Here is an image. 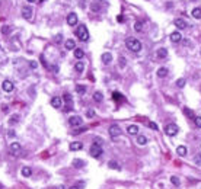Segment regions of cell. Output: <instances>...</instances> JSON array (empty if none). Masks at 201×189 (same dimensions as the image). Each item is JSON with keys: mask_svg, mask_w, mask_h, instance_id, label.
<instances>
[{"mask_svg": "<svg viewBox=\"0 0 201 189\" xmlns=\"http://www.w3.org/2000/svg\"><path fill=\"white\" fill-rule=\"evenodd\" d=\"M125 45H127V48L131 49L133 53L141 51V42L139 40H136V38H131V36L127 38V40H125Z\"/></svg>", "mask_w": 201, "mask_h": 189, "instance_id": "6da1fadb", "label": "cell"}, {"mask_svg": "<svg viewBox=\"0 0 201 189\" xmlns=\"http://www.w3.org/2000/svg\"><path fill=\"white\" fill-rule=\"evenodd\" d=\"M89 153H91V156L95 157V159L100 157V154L104 153V150H102V146H100V141H99V140H96V143H93V144L91 146Z\"/></svg>", "mask_w": 201, "mask_h": 189, "instance_id": "7a4b0ae2", "label": "cell"}, {"mask_svg": "<svg viewBox=\"0 0 201 189\" xmlns=\"http://www.w3.org/2000/svg\"><path fill=\"white\" fill-rule=\"evenodd\" d=\"M76 35L80 41L86 42L87 40H89V31H87V28L85 26V25H80V26L76 29Z\"/></svg>", "mask_w": 201, "mask_h": 189, "instance_id": "3957f363", "label": "cell"}, {"mask_svg": "<svg viewBox=\"0 0 201 189\" xmlns=\"http://www.w3.org/2000/svg\"><path fill=\"white\" fill-rule=\"evenodd\" d=\"M179 131V128L177 127V124H168L166 127H165V134L169 135V137H173V135H177Z\"/></svg>", "mask_w": 201, "mask_h": 189, "instance_id": "277c9868", "label": "cell"}, {"mask_svg": "<svg viewBox=\"0 0 201 189\" xmlns=\"http://www.w3.org/2000/svg\"><path fill=\"white\" fill-rule=\"evenodd\" d=\"M109 135H111L112 138H117V137L121 135V128L118 127L117 124H112L111 127H109Z\"/></svg>", "mask_w": 201, "mask_h": 189, "instance_id": "5b68a950", "label": "cell"}, {"mask_svg": "<svg viewBox=\"0 0 201 189\" xmlns=\"http://www.w3.org/2000/svg\"><path fill=\"white\" fill-rule=\"evenodd\" d=\"M82 122H83V119H82L80 117H77V115H73V117H70V119H69V124L71 125V127H80Z\"/></svg>", "mask_w": 201, "mask_h": 189, "instance_id": "8992f818", "label": "cell"}, {"mask_svg": "<svg viewBox=\"0 0 201 189\" xmlns=\"http://www.w3.org/2000/svg\"><path fill=\"white\" fill-rule=\"evenodd\" d=\"M2 89H3L5 92L10 93V92H13L15 84H13V82H10V80H5V82H3V84H2Z\"/></svg>", "mask_w": 201, "mask_h": 189, "instance_id": "52a82bcc", "label": "cell"}, {"mask_svg": "<svg viewBox=\"0 0 201 189\" xmlns=\"http://www.w3.org/2000/svg\"><path fill=\"white\" fill-rule=\"evenodd\" d=\"M20 150H22V147H20L19 143H12V144H10V154L19 156V154H20Z\"/></svg>", "mask_w": 201, "mask_h": 189, "instance_id": "ba28073f", "label": "cell"}, {"mask_svg": "<svg viewBox=\"0 0 201 189\" xmlns=\"http://www.w3.org/2000/svg\"><path fill=\"white\" fill-rule=\"evenodd\" d=\"M50 103H51V106L53 108H61L63 106V99L60 97V96H54V97H51V100H50Z\"/></svg>", "mask_w": 201, "mask_h": 189, "instance_id": "9c48e42d", "label": "cell"}, {"mask_svg": "<svg viewBox=\"0 0 201 189\" xmlns=\"http://www.w3.org/2000/svg\"><path fill=\"white\" fill-rule=\"evenodd\" d=\"M67 23H69V26H74V25H77V15L74 13V12H71V13L67 15Z\"/></svg>", "mask_w": 201, "mask_h": 189, "instance_id": "30bf717a", "label": "cell"}, {"mask_svg": "<svg viewBox=\"0 0 201 189\" xmlns=\"http://www.w3.org/2000/svg\"><path fill=\"white\" fill-rule=\"evenodd\" d=\"M171 41H172L173 44L181 42V41H182V35H181V32H178V31L172 32V34H171Z\"/></svg>", "mask_w": 201, "mask_h": 189, "instance_id": "8fae6325", "label": "cell"}, {"mask_svg": "<svg viewBox=\"0 0 201 189\" xmlns=\"http://www.w3.org/2000/svg\"><path fill=\"white\" fill-rule=\"evenodd\" d=\"M22 16L25 18V19H31L32 18V9L29 7V6H23L22 7Z\"/></svg>", "mask_w": 201, "mask_h": 189, "instance_id": "7c38bea8", "label": "cell"}, {"mask_svg": "<svg viewBox=\"0 0 201 189\" xmlns=\"http://www.w3.org/2000/svg\"><path fill=\"white\" fill-rule=\"evenodd\" d=\"M175 26H177L178 29H185L188 25H186V22L184 20V19H181V18H178V19H175Z\"/></svg>", "mask_w": 201, "mask_h": 189, "instance_id": "4fadbf2b", "label": "cell"}, {"mask_svg": "<svg viewBox=\"0 0 201 189\" xmlns=\"http://www.w3.org/2000/svg\"><path fill=\"white\" fill-rule=\"evenodd\" d=\"M83 148V144L80 143V141H73L71 144H70V150L71 151H79V150H82Z\"/></svg>", "mask_w": 201, "mask_h": 189, "instance_id": "5bb4252c", "label": "cell"}, {"mask_svg": "<svg viewBox=\"0 0 201 189\" xmlns=\"http://www.w3.org/2000/svg\"><path fill=\"white\" fill-rule=\"evenodd\" d=\"M127 132L130 135H137V134H139V127H137V125H128V127H127Z\"/></svg>", "mask_w": 201, "mask_h": 189, "instance_id": "9a60e30c", "label": "cell"}, {"mask_svg": "<svg viewBox=\"0 0 201 189\" xmlns=\"http://www.w3.org/2000/svg\"><path fill=\"white\" fill-rule=\"evenodd\" d=\"M186 153H188V150H186L185 146H178V147H177V154H178V156L184 157V156H186Z\"/></svg>", "mask_w": 201, "mask_h": 189, "instance_id": "2e32d148", "label": "cell"}, {"mask_svg": "<svg viewBox=\"0 0 201 189\" xmlns=\"http://www.w3.org/2000/svg\"><path fill=\"white\" fill-rule=\"evenodd\" d=\"M156 55L159 58H166L168 57V49L166 48H159L157 51H156Z\"/></svg>", "mask_w": 201, "mask_h": 189, "instance_id": "e0dca14e", "label": "cell"}, {"mask_svg": "<svg viewBox=\"0 0 201 189\" xmlns=\"http://www.w3.org/2000/svg\"><path fill=\"white\" fill-rule=\"evenodd\" d=\"M20 173H22L23 178H29V176L32 175V169H31V167H28V166H25V167H22Z\"/></svg>", "mask_w": 201, "mask_h": 189, "instance_id": "ac0fdd59", "label": "cell"}, {"mask_svg": "<svg viewBox=\"0 0 201 189\" xmlns=\"http://www.w3.org/2000/svg\"><path fill=\"white\" fill-rule=\"evenodd\" d=\"M102 61H104V64H109V63L112 61V54L111 53H104L102 54Z\"/></svg>", "mask_w": 201, "mask_h": 189, "instance_id": "d6986e66", "label": "cell"}, {"mask_svg": "<svg viewBox=\"0 0 201 189\" xmlns=\"http://www.w3.org/2000/svg\"><path fill=\"white\" fill-rule=\"evenodd\" d=\"M64 47H66V49H76V42H74L73 40H67Z\"/></svg>", "mask_w": 201, "mask_h": 189, "instance_id": "ffe728a7", "label": "cell"}, {"mask_svg": "<svg viewBox=\"0 0 201 189\" xmlns=\"http://www.w3.org/2000/svg\"><path fill=\"white\" fill-rule=\"evenodd\" d=\"M166 76H168V68L166 67H160L159 70H157V77H166Z\"/></svg>", "mask_w": 201, "mask_h": 189, "instance_id": "44dd1931", "label": "cell"}, {"mask_svg": "<svg viewBox=\"0 0 201 189\" xmlns=\"http://www.w3.org/2000/svg\"><path fill=\"white\" fill-rule=\"evenodd\" d=\"M74 70H76L77 73H82L85 70V64H83V61H77L76 64H74Z\"/></svg>", "mask_w": 201, "mask_h": 189, "instance_id": "7402d4cb", "label": "cell"}, {"mask_svg": "<svg viewBox=\"0 0 201 189\" xmlns=\"http://www.w3.org/2000/svg\"><path fill=\"white\" fill-rule=\"evenodd\" d=\"M74 57H76L77 60H82L83 58V55H85V53H83V49H80V48H76V49H74Z\"/></svg>", "mask_w": 201, "mask_h": 189, "instance_id": "603a6c76", "label": "cell"}, {"mask_svg": "<svg viewBox=\"0 0 201 189\" xmlns=\"http://www.w3.org/2000/svg\"><path fill=\"white\" fill-rule=\"evenodd\" d=\"M137 144H139V146H146L147 144V138L144 135H139V137H137Z\"/></svg>", "mask_w": 201, "mask_h": 189, "instance_id": "cb8c5ba5", "label": "cell"}, {"mask_svg": "<svg viewBox=\"0 0 201 189\" xmlns=\"http://www.w3.org/2000/svg\"><path fill=\"white\" fill-rule=\"evenodd\" d=\"M191 15H192V18L200 19V18H201V7H195V9L191 12Z\"/></svg>", "mask_w": 201, "mask_h": 189, "instance_id": "d4e9b609", "label": "cell"}, {"mask_svg": "<svg viewBox=\"0 0 201 189\" xmlns=\"http://www.w3.org/2000/svg\"><path fill=\"white\" fill-rule=\"evenodd\" d=\"M73 166L76 167V169H80V167H83V166H85V161H83V160L76 159V160H73Z\"/></svg>", "mask_w": 201, "mask_h": 189, "instance_id": "484cf974", "label": "cell"}, {"mask_svg": "<svg viewBox=\"0 0 201 189\" xmlns=\"http://www.w3.org/2000/svg\"><path fill=\"white\" fill-rule=\"evenodd\" d=\"M102 99H104V96H102L100 92H95L93 93V100H95V102H102Z\"/></svg>", "mask_w": 201, "mask_h": 189, "instance_id": "4316f807", "label": "cell"}, {"mask_svg": "<svg viewBox=\"0 0 201 189\" xmlns=\"http://www.w3.org/2000/svg\"><path fill=\"white\" fill-rule=\"evenodd\" d=\"M18 122H19V115H16V113H15V115L10 117V119H9V124H10V125H15V124H18Z\"/></svg>", "mask_w": 201, "mask_h": 189, "instance_id": "83f0119b", "label": "cell"}, {"mask_svg": "<svg viewBox=\"0 0 201 189\" xmlns=\"http://www.w3.org/2000/svg\"><path fill=\"white\" fill-rule=\"evenodd\" d=\"M76 92H77L79 95H83V93L86 92V86H83V84H77V86H76Z\"/></svg>", "mask_w": 201, "mask_h": 189, "instance_id": "f1b7e54d", "label": "cell"}, {"mask_svg": "<svg viewBox=\"0 0 201 189\" xmlns=\"http://www.w3.org/2000/svg\"><path fill=\"white\" fill-rule=\"evenodd\" d=\"M171 183L175 185V186H179L181 185V180H179V178H177V176H172V178H171Z\"/></svg>", "mask_w": 201, "mask_h": 189, "instance_id": "f546056e", "label": "cell"}, {"mask_svg": "<svg viewBox=\"0 0 201 189\" xmlns=\"http://www.w3.org/2000/svg\"><path fill=\"white\" fill-rule=\"evenodd\" d=\"M134 29H136L137 32H140V31L143 29V22H140V20H137V22L134 23Z\"/></svg>", "mask_w": 201, "mask_h": 189, "instance_id": "4dcf8cb0", "label": "cell"}, {"mask_svg": "<svg viewBox=\"0 0 201 189\" xmlns=\"http://www.w3.org/2000/svg\"><path fill=\"white\" fill-rule=\"evenodd\" d=\"M108 166H109L111 169H115V170H120V166H118V163H117V161H114V160H111V161L108 163Z\"/></svg>", "mask_w": 201, "mask_h": 189, "instance_id": "1f68e13d", "label": "cell"}, {"mask_svg": "<svg viewBox=\"0 0 201 189\" xmlns=\"http://www.w3.org/2000/svg\"><path fill=\"white\" fill-rule=\"evenodd\" d=\"M184 113H185V115H186V117H190V118H192V119L195 118V117H194V112H192L191 109H188V108H185V109H184Z\"/></svg>", "mask_w": 201, "mask_h": 189, "instance_id": "d6a6232c", "label": "cell"}, {"mask_svg": "<svg viewBox=\"0 0 201 189\" xmlns=\"http://www.w3.org/2000/svg\"><path fill=\"white\" fill-rule=\"evenodd\" d=\"M175 84H177V86L179 87V89H182V87L185 86V79H178V80H177V83H175Z\"/></svg>", "mask_w": 201, "mask_h": 189, "instance_id": "836d02e7", "label": "cell"}, {"mask_svg": "<svg viewBox=\"0 0 201 189\" xmlns=\"http://www.w3.org/2000/svg\"><path fill=\"white\" fill-rule=\"evenodd\" d=\"M112 97H114V100H122V95L118 93V92H114V93H112Z\"/></svg>", "mask_w": 201, "mask_h": 189, "instance_id": "e575fe53", "label": "cell"}, {"mask_svg": "<svg viewBox=\"0 0 201 189\" xmlns=\"http://www.w3.org/2000/svg\"><path fill=\"white\" fill-rule=\"evenodd\" d=\"M194 124H195V127L201 128V117H195L194 118Z\"/></svg>", "mask_w": 201, "mask_h": 189, "instance_id": "d590c367", "label": "cell"}, {"mask_svg": "<svg viewBox=\"0 0 201 189\" xmlns=\"http://www.w3.org/2000/svg\"><path fill=\"white\" fill-rule=\"evenodd\" d=\"M194 163H195V165H201V153H198V154L194 157Z\"/></svg>", "mask_w": 201, "mask_h": 189, "instance_id": "8d00e7d4", "label": "cell"}, {"mask_svg": "<svg viewBox=\"0 0 201 189\" xmlns=\"http://www.w3.org/2000/svg\"><path fill=\"white\" fill-rule=\"evenodd\" d=\"M63 100H66L67 103H70V102H71V96H70L69 93H64V95H63Z\"/></svg>", "mask_w": 201, "mask_h": 189, "instance_id": "74e56055", "label": "cell"}, {"mask_svg": "<svg viewBox=\"0 0 201 189\" xmlns=\"http://www.w3.org/2000/svg\"><path fill=\"white\" fill-rule=\"evenodd\" d=\"M86 115H87V118H93L95 117V111L93 109H89V111L86 112Z\"/></svg>", "mask_w": 201, "mask_h": 189, "instance_id": "f35d334b", "label": "cell"}, {"mask_svg": "<svg viewBox=\"0 0 201 189\" xmlns=\"http://www.w3.org/2000/svg\"><path fill=\"white\" fill-rule=\"evenodd\" d=\"M2 32H3V34H9V32H10V26H7V25H5V26L2 28Z\"/></svg>", "mask_w": 201, "mask_h": 189, "instance_id": "ab89813d", "label": "cell"}, {"mask_svg": "<svg viewBox=\"0 0 201 189\" xmlns=\"http://www.w3.org/2000/svg\"><path fill=\"white\" fill-rule=\"evenodd\" d=\"M29 67L31 68H36V67H38V63H36V61H29Z\"/></svg>", "mask_w": 201, "mask_h": 189, "instance_id": "60d3db41", "label": "cell"}, {"mask_svg": "<svg viewBox=\"0 0 201 189\" xmlns=\"http://www.w3.org/2000/svg\"><path fill=\"white\" fill-rule=\"evenodd\" d=\"M149 127L152 128V130H155V131H157V125L155 122H149Z\"/></svg>", "mask_w": 201, "mask_h": 189, "instance_id": "b9f144b4", "label": "cell"}, {"mask_svg": "<svg viewBox=\"0 0 201 189\" xmlns=\"http://www.w3.org/2000/svg\"><path fill=\"white\" fill-rule=\"evenodd\" d=\"M120 66L121 67H125V58L124 57H120Z\"/></svg>", "mask_w": 201, "mask_h": 189, "instance_id": "7bdbcfd3", "label": "cell"}, {"mask_svg": "<svg viewBox=\"0 0 201 189\" xmlns=\"http://www.w3.org/2000/svg\"><path fill=\"white\" fill-rule=\"evenodd\" d=\"M92 10H99V6L98 5H92Z\"/></svg>", "mask_w": 201, "mask_h": 189, "instance_id": "ee69618b", "label": "cell"}, {"mask_svg": "<svg viewBox=\"0 0 201 189\" xmlns=\"http://www.w3.org/2000/svg\"><path fill=\"white\" fill-rule=\"evenodd\" d=\"M56 41H57V42H60V41H61V35H58V36L56 38Z\"/></svg>", "mask_w": 201, "mask_h": 189, "instance_id": "f6af8a7d", "label": "cell"}, {"mask_svg": "<svg viewBox=\"0 0 201 189\" xmlns=\"http://www.w3.org/2000/svg\"><path fill=\"white\" fill-rule=\"evenodd\" d=\"M70 189H80V188H79V186H71Z\"/></svg>", "mask_w": 201, "mask_h": 189, "instance_id": "bcb514c9", "label": "cell"}, {"mask_svg": "<svg viewBox=\"0 0 201 189\" xmlns=\"http://www.w3.org/2000/svg\"><path fill=\"white\" fill-rule=\"evenodd\" d=\"M28 2H29V3H34V2H35V0H28Z\"/></svg>", "mask_w": 201, "mask_h": 189, "instance_id": "7dc6e473", "label": "cell"}]
</instances>
